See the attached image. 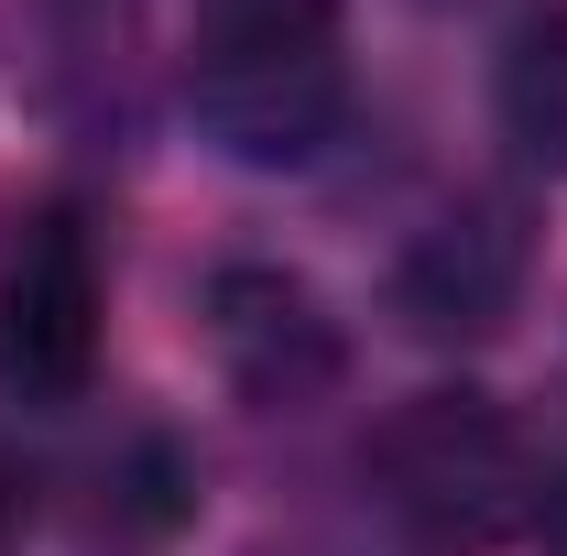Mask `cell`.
Here are the masks:
<instances>
[{
	"instance_id": "obj_10",
	"label": "cell",
	"mask_w": 567,
	"mask_h": 556,
	"mask_svg": "<svg viewBox=\"0 0 567 556\" xmlns=\"http://www.w3.org/2000/svg\"><path fill=\"white\" fill-rule=\"evenodd\" d=\"M535 535H546V556H567V481H546V513H535Z\"/></svg>"
},
{
	"instance_id": "obj_6",
	"label": "cell",
	"mask_w": 567,
	"mask_h": 556,
	"mask_svg": "<svg viewBox=\"0 0 567 556\" xmlns=\"http://www.w3.org/2000/svg\"><path fill=\"white\" fill-rule=\"evenodd\" d=\"M502 132L535 175H567V0H535L502 44Z\"/></svg>"
},
{
	"instance_id": "obj_5",
	"label": "cell",
	"mask_w": 567,
	"mask_h": 556,
	"mask_svg": "<svg viewBox=\"0 0 567 556\" xmlns=\"http://www.w3.org/2000/svg\"><path fill=\"white\" fill-rule=\"evenodd\" d=\"M208 349L218 371H229V393L240 404H317L339 371H350V339H339V317L317 306V284L284 274V262H218L208 274Z\"/></svg>"
},
{
	"instance_id": "obj_1",
	"label": "cell",
	"mask_w": 567,
	"mask_h": 556,
	"mask_svg": "<svg viewBox=\"0 0 567 556\" xmlns=\"http://www.w3.org/2000/svg\"><path fill=\"white\" fill-rule=\"evenodd\" d=\"M186 110L251 175L317 164L350 121V11L339 0H197Z\"/></svg>"
},
{
	"instance_id": "obj_9",
	"label": "cell",
	"mask_w": 567,
	"mask_h": 556,
	"mask_svg": "<svg viewBox=\"0 0 567 556\" xmlns=\"http://www.w3.org/2000/svg\"><path fill=\"white\" fill-rule=\"evenodd\" d=\"M22 524H33V470H22V447H0V556L22 546Z\"/></svg>"
},
{
	"instance_id": "obj_8",
	"label": "cell",
	"mask_w": 567,
	"mask_h": 556,
	"mask_svg": "<svg viewBox=\"0 0 567 556\" xmlns=\"http://www.w3.org/2000/svg\"><path fill=\"white\" fill-rule=\"evenodd\" d=\"M251 556H382V546L350 535V524H284V535H262Z\"/></svg>"
},
{
	"instance_id": "obj_2",
	"label": "cell",
	"mask_w": 567,
	"mask_h": 556,
	"mask_svg": "<svg viewBox=\"0 0 567 556\" xmlns=\"http://www.w3.org/2000/svg\"><path fill=\"white\" fill-rule=\"evenodd\" d=\"M360 481L425 556H492L546 513V459H535L524 415L481 382L404 393L360 436Z\"/></svg>"
},
{
	"instance_id": "obj_4",
	"label": "cell",
	"mask_w": 567,
	"mask_h": 556,
	"mask_svg": "<svg viewBox=\"0 0 567 556\" xmlns=\"http://www.w3.org/2000/svg\"><path fill=\"white\" fill-rule=\"evenodd\" d=\"M524 284H535V218H524V197L513 186H470L458 208H436L393 251V317L436 349L502 339Z\"/></svg>"
},
{
	"instance_id": "obj_3",
	"label": "cell",
	"mask_w": 567,
	"mask_h": 556,
	"mask_svg": "<svg viewBox=\"0 0 567 556\" xmlns=\"http://www.w3.org/2000/svg\"><path fill=\"white\" fill-rule=\"evenodd\" d=\"M99 328H110V262H99L87 208L44 197L0 218V382L76 404L99 371Z\"/></svg>"
},
{
	"instance_id": "obj_7",
	"label": "cell",
	"mask_w": 567,
	"mask_h": 556,
	"mask_svg": "<svg viewBox=\"0 0 567 556\" xmlns=\"http://www.w3.org/2000/svg\"><path fill=\"white\" fill-rule=\"evenodd\" d=\"M99 481V524H121V535H164V524H186V502H197V470H186V447L164 436V425H121V459H99L87 470Z\"/></svg>"
}]
</instances>
